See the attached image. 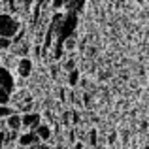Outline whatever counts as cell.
<instances>
[{
  "label": "cell",
  "mask_w": 149,
  "mask_h": 149,
  "mask_svg": "<svg viewBox=\"0 0 149 149\" xmlns=\"http://www.w3.org/2000/svg\"><path fill=\"white\" fill-rule=\"evenodd\" d=\"M6 125L11 128V130H19V128H23V125H21V115H17V113H11L10 117H6Z\"/></svg>",
  "instance_id": "obj_6"
},
{
  "label": "cell",
  "mask_w": 149,
  "mask_h": 149,
  "mask_svg": "<svg viewBox=\"0 0 149 149\" xmlns=\"http://www.w3.org/2000/svg\"><path fill=\"white\" fill-rule=\"evenodd\" d=\"M34 132H36V134H38V138H40V140H44V142H45V140H49V134H51V130H49V127H47V125H38Z\"/></svg>",
  "instance_id": "obj_8"
},
{
  "label": "cell",
  "mask_w": 149,
  "mask_h": 149,
  "mask_svg": "<svg viewBox=\"0 0 149 149\" xmlns=\"http://www.w3.org/2000/svg\"><path fill=\"white\" fill-rule=\"evenodd\" d=\"M64 68L68 70V72H70V70H74V61H68V62H66V66H64Z\"/></svg>",
  "instance_id": "obj_15"
},
{
  "label": "cell",
  "mask_w": 149,
  "mask_h": 149,
  "mask_svg": "<svg viewBox=\"0 0 149 149\" xmlns=\"http://www.w3.org/2000/svg\"><path fill=\"white\" fill-rule=\"evenodd\" d=\"M38 142H40V138H38L36 132H26V134L19 136V143L21 146H36Z\"/></svg>",
  "instance_id": "obj_5"
},
{
  "label": "cell",
  "mask_w": 149,
  "mask_h": 149,
  "mask_svg": "<svg viewBox=\"0 0 149 149\" xmlns=\"http://www.w3.org/2000/svg\"><path fill=\"white\" fill-rule=\"evenodd\" d=\"M30 4H32V0H25V8H29Z\"/></svg>",
  "instance_id": "obj_17"
},
{
  "label": "cell",
  "mask_w": 149,
  "mask_h": 149,
  "mask_svg": "<svg viewBox=\"0 0 149 149\" xmlns=\"http://www.w3.org/2000/svg\"><path fill=\"white\" fill-rule=\"evenodd\" d=\"M17 72H19L21 77H29L30 72H32V61H30L29 57H23L17 64Z\"/></svg>",
  "instance_id": "obj_4"
},
{
  "label": "cell",
  "mask_w": 149,
  "mask_h": 149,
  "mask_svg": "<svg viewBox=\"0 0 149 149\" xmlns=\"http://www.w3.org/2000/svg\"><path fill=\"white\" fill-rule=\"evenodd\" d=\"M21 125L25 128H36L40 125V115L38 113H32V111H26L25 115L21 117Z\"/></svg>",
  "instance_id": "obj_3"
},
{
  "label": "cell",
  "mask_w": 149,
  "mask_h": 149,
  "mask_svg": "<svg viewBox=\"0 0 149 149\" xmlns=\"http://www.w3.org/2000/svg\"><path fill=\"white\" fill-rule=\"evenodd\" d=\"M89 134H91V136H89V138H91V143L95 146V143H96V130H91Z\"/></svg>",
  "instance_id": "obj_14"
},
{
  "label": "cell",
  "mask_w": 149,
  "mask_h": 149,
  "mask_svg": "<svg viewBox=\"0 0 149 149\" xmlns=\"http://www.w3.org/2000/svg\"><path fill=\"white\" fill-rule=\"evenodd\" d=\"M74 149H83V143H76V146H74Z\"/></svg>",
  "instance_id": "obj_16"
},
{
  "label": "cell",
  "mask_w": 149,
  "mask_h": 149,
  "mask_svg": "<svg viewBox=\"0 0 149 149\" xmlns=\"http://www.w3.org/2000/svg\"><path fill=\"white\" fill-rule=\"evenodd\" d=\"M146 149H149V146H147V147H146Z\"/></svg>",
  "instance_id": "obj_18"
},
{
  "label": "cell",
  "mask_w": 149,
  "mask_h": 149,
  "mask_svg": "<svg viewBox=\"0 0 149 149\" xmlns=\"http://www.w3.org/2000/svg\"><path fill=\"white\" fill-rule=\"evenodd\" d=\"M68 8H70V13H81L85 8V0H70L68 2Z\"/></svg>",
  "instance_id": "obj_7"
},
{
  "label": "cell",
  "mask_w": 149,
  "mask_h": 149,
  "mask_svg": "<svg viewBox=\"0 0 149 149\" xmlns=\"http://www.w3.org/2000/svg\"><path fill=\"white\" fill-rule=\"evenodd\" d=\"M11 113H15L13 108H10V106H6V104H0V119H6Z\"/></svg>",
  "instance_id": "obj_9"
},
{
  "label": "cell",
  "mask_w": 149,
  "mask_h": 149,
  "mask_svg": "<svg viewBox=\"0 0 149 149\" xmlns=\"http://www.w3.org/2000/svg\"><path fill=\"white\" fill-rule=\"evenodd\" d=\"M17 30H19V23L11 15H6V13L0 15V36L13 38Z\"/></svg>",
  "instance_id": "obj_1"
},
{
  "label": "cell",
  "mask_w": 149,
  "mask_h": 149,
  "mask_svg": "<svg viewBox=\"0 0 149 149\" xmlns=\"http://www.w3.org/2000/svg\"><path fill=\"white\" fill-rule=\"evenodd\" d=\"M8 102H10V93L0 85V104H8Z\"/></svg>",
  "instance_id": "obj_11"
},
{
  "label": "cell",
  "mask_w": 149,
  "mask_h": 149,
  "mask_svg": "<svg viewBox=\"0 0 149 149\" xmlns=\"http://www.w3.org/2000/svg\"><path fill=\"white\" fill-rule=\"evenodd\" d=\"M11 45V38L8 36H0V49H8Z\"/></svg>",
  "instance_id": "obj_12"
},
{
  "label": "cell",
  "mask_w": 149,
  "mask_h": 149,
  "mask_svg": "<svg viewBox=\"0 0 149 149\" xmlns=\"http://www.w3.org/2000/svg\"><path fill=\"white\" fill-rule=\"evenodd\" d=\"M68 2H70V0H53V8H55V10H61V8H64Z\"/></svg>",
  "instance_id": "obj_13"
},
{
  "label": "cell",
  "mask_w": 149,
  "mask_h": 149,
  "mask_svg": "<svg viewBox=\"0 0 149 149\" xmlns=\"http://www.w3.org/2000/svg\"><path fill=\"white\" fill-rule=\"evenodd\" d=\"M0 85H2L8 93H11V91H13V87H15V81H13V77H11L10 70L4 68L2 64H0Z\"/></svg>",
  "instance_id": "obj_2"
},
{
  "label": "cell",
  "mask_w": 149,
  "mask_h": 149,
  "mask_svg": "<svg viewBox=\"0 0 149 149\" xmlns=\"http://www.w3.org/2000/svg\"><path fill=\"white\" fill-rule=\"evenodd\" d=\"M77 81H79V72H77V70H70L68 72V83L72 85H77Z\"/></svg>",
  "instance_id": "obj_10"
}]
</instances>
